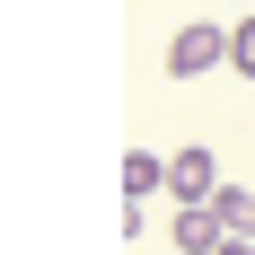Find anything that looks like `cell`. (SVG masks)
Returning <instances> with one entry per match:
<instances>
[{
	"label": "cell",
	"mask_w": 255,
	"mask_h": 255,
	"mask_svg": "<svg viewBox=\"0 0 255 255\" xmlns=\"http://www.w3.org/2000/svg\"><path fill=\"white\" fill-rule=\"evenodd\" d=\"M167 194H176V211H203L211 194H220V158H211L203 141H185V150H167Z\"/></svg>",
	"instance_id": "1"
},
{
	"label": "cell",
	"mask_w": 255,
	"mask_h": 255,
	"mask_svg": "<svg viewBox=\"0 0 255 255\" xmlns=\"http://www.w3.org/2000/svg\"><path fill=\"white\" fill-rule=\"evenodd\" d=\"M229 62V26H176L167 35V79H203Z\"/></svg>",
	"instance_id": "2"
},
{
	"label": "cell",
	"mask_w": 255,
	"mask_h": 255,
	"mask_svg": "<svg viewBox=\"0 0 255 255\" xmlns=\"http://www.w3.org/2000/svg\"><path fill=\"white\" fill-rule=\"evenodd\" d=\"M150 194H167V158H158V150H132L124 158V211H141Z\"/></svg>",
	"instance_id": "3"
},
{
	"label": "cell",
	"mask_w": 255,
	"mask_h": 255,
	"mask_svg": "<svg viewBox=\"0 0 255 255\" xmlns=\"http://www.w3.org/2000/svg\"><path fill=\"white\" fill-rule=\"evenodd\" d=\"M211 220H220V238H247L255 247V194L247 185H220V194H211Z\"/></svg>",
	"instance_id": "4"
},
{
	"label": "cell",
	"mask_w": 255,
	"mask_h": 255,
	"mask_svg": "<svg viewBox=\"0 0 255 255\" xmlns=\"http://www.w3.org/2000/svg\"><path fill=\"white\" fill-rule=\"evenodd\" d=\"M176 247H185V255H220V220H211V203H203V211H176Z\"/></svg>",
	"instance_id": "5"
},
{
	"label": "cell",
	"mask_w": 255,
	"mask_h": 255,
	"mask_svg": "<svg viewBox=\"0 0 255 255\" xmlns=\"http://www.w3.org/2000/svg\"><path fill=\"white\" fill-rule=\"evenodd\" d=\"M229 71H247V79H255V9L229 26Z\"/></svg>",
	"instance_id": "6"
},
{
	"label": "cell",
	"mask_w": 255,
	"mask_h": 255,
	"mask_svg": "<svg viewBox=\"0 0 255 255\" xmlns=\"http://www.w3.org/2000/svg\"><path fill=\"white\" fill-rule=\"evenodd\" d=\"M220 255H255V247H247V238H220Z\"/></svg>",
	"instance_id": "7"
}]
</instances>
